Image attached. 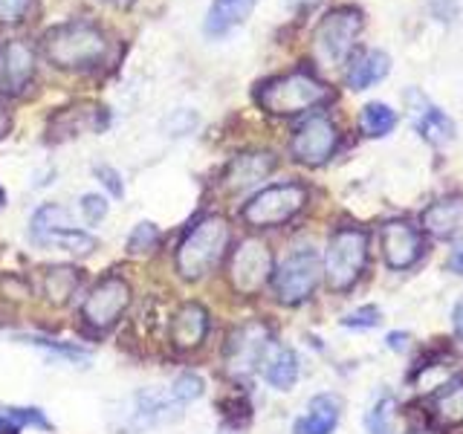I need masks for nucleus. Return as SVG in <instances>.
<instances>
[{
	"label": "nucleus",
	"instance_id": "obj_1",
	"mask_svg": "<svg viewBox=\"0 0 463 434\" xmlns=\"http://www.w3.org/2000/svg\"><path fill=\"white\" fill-rule=\"evenodd\" d=\"M41 52L58 70H96L110 61V38L93 24L70 21L43 33Z\"/></svg>",
	"mask_w": 463,
	"mask_h": 434
},
{
	"label": "nucleus",
	"instance_id": "obj_2",
	"mask_svg": "<svg viewBox=\"0 0 463 434\" xmlns=\"http://www.w3.org/2000/svg\"><path fill=\"white\" fill-rule=\"evenodd\" d=\"M232 241V229L229 221L221 214H206L185 231V238L177 246V255H174V264L177 272L185 281H200L221 264Z\"/></svg>",
	"mask_w": 463,
	"mask_h": 434
},
{
	"label": "nucleus",
	"instance_id": "obj_3",
	"mask_svg": "<svg viewBox=\"0 0 463 434\" xmlns=\"http://www.w3.org/2000/svg\"><path fill=\"white\" fill-rule=\"evenodd\" d=\"M330 99L333 90L310 70H293L287 76H275L255 90L258 108L269 116H298L304 110L327 105Z\"/></svg>",
	"mask_w": 463,
	"mask_h": 434
},
{
	"label": "nucleus",
	"instance_id": "obj_4",
	"mask_svg": "<svg viewBox=\"0 0 463 434\" xmlns=\"http://www.w3.org/2000/svg\"><path fill=\"white\" fill-rule=\"evenodd\" d=\"M368 235L362 229L345 226L333 231L325 250V278L330 289H351L368 267Z\"/></svg>",
	"mask_w": 463,
	"mask_h": 434
},
{
	"label": "nucleus",
	"instance_id": "obj_5",
	"mask_svg": "<svg viewBox=\"0 0 463 434\" xmlns=\"http://www.w3.org/2000/svg\"><path fill=\"white\" fill-rule=\"evenodd\" d=\"M304 206H307V188L301 183H279L258 192L243 206L241 217L252 229H275L293 221Z\"/></svg>",
	"mask_w": 463,
	"mask_h": 434
},
{
	"label": "nucleus",
	"instance_id": "obj_6",
	"mask_svg": "<svg viewBox=\"0 0 463 434\" xmlns=\"http://www.w3.org/2000/svg\"><path fill=\"white\" fill-rule=\"evenodd\" d=\"M362 33V12L354 6L330 9L313 33V50L322 64H345Z\"/></svg>",
	"mask_w": 463,
	"mask_h": 434
},
{
	"label": "nucleus",
	"instance_id": "obj_7",
	"mask_svg": "<svg viewBox=\"0 0 463 434\" xmlns=\"http://www.w3.org/2000/svg\"><path fill=\"white\" fill-rule=\"evenodd\" d=\"M318 281H322V264H318L316 252L310 250H298L289 255L284 264L272 272V289L275 298L281 304H304L313 293Z\"/></svg>",
	"mask_w": 463,
	"mask_h": 434
},
{
	"label": "nucleus",
	"instance_id": "obj_8",
	"mask_svg": "<svg viewBox=\"0 0 463 434\" xmlns=\"http://www.w3.org/2000/svg\"><path fill=\"white\" fill-rule=\"evenodd\" d=\"M130 304V284L119 275H108L101 278L90 293H87L84 304H81V322L101 333V330H110L119 316L125 313V307Z\"/></svg>",
	"mask_w": 463,
	"mask_h": 434
},
{
	"label": "nucleus",
	"instance_id": "obj_9",
	"mask_svg": "<svg viewBox=\"0 0 463 434\" xmlns=\"http://www.w3.org/2000/svg\"><path fill=\"white\" fill-rule=\"evenodd\" d=\"M336 148H339V130L322 113L304 119L296 127L293 139H289V154L301 165H325L336 154Z\"/></svg>",
	"mask_w": 463,
	"mask_h": 434
},
{
	"label": "nucleus",
	"instance_id": "obj_10",
	"mask_svg": "<svg viewBox=\"0 0 463 434\" xmlns=\"http://www.w3.org/2000/svg\"><path fill=\"white\" fill-rule=\"evenodd\" d=\"M272 275V252L264 241H243L229 258V281L241 296H252L269 281Z\"/></svg>",
	"mask_w": 463,
	"mask_h": 434
},
{
	"label": "nucleus",
	"instance_id": "obj_11",
	"mask_svg": "<svg viewBox=\"0 0 463 434\" xmlns=\"http://www.w3.org/2000/svg\"><path fill=\"white\" fill-rule=\"evenodd\" d=\"M269 347H272V336L264 325H258V322L243 325L226 347L229 373H235V376L252 373L258 365H264Z\"/></svg>",
	"mask_w": 463,
	"mask_h": 434
},
{
	"label": "nucleus",
	"instance_id": "obj_12",
	"mask_svg": "<svg viewBox=\"0 0 463 434\" xmlns=\"http://www.w3.org/2000/svg\"><path fill=\"white\" fill-rule=\"evenodd\" d=\"M383 255L391 269H409L417 264L420 255H423V238H420V231L405 221L385 223L383 226Z\"/></svg>",
	"mask_w": 463,
	"mask_h": 434
},
{
	"label": "nucleus",
	"instance_id": "obj_13",
	"mask_svg": "<svg viewBox=\"0 0 463 434\" xmlns=\"http://www.w3.org/2000/svg\"><path fill=\"white\" fill-rule=\"evenodd\" d=\"M35 79V50L26 41H9L0 50V90L24 93Z\"/></svg>",
	"mask_w": 463,
	"mask_h": 434
},
{
	"label": "nucleus",
	"instance_id": "obj_14",
	"mask_svg": "<svg viewBox=\"0 0 463 434\" xmlns=\"http://www.w3.org/2000/svg\"><path fill=\"white\" fill-rule=\"evenodd\" d=\"M275 168V156L267 151H252V154H241L235 156L223 171V188L226 192H243V188H252L260 180H267Z\"/></svg>",
	"mask_w": 463,
	"mask_h": 434
},
{
	"label": "nucleus",
	"instance_id": "obj_15",
	"mask_svg": "<svg viewBox=\"0 0 463 434\" xmlns=\"http://www.w3.org/2000/svg\"><path fill=\"white\" fill-rule=\"evenodd\" d=\"M209 333V310L203 304L188 301L174 313L171 318V342L180 351H192V347H200L203 339Z\"/></svg>",
	"mask_w": 463,
	"mask_h": 434
},
{
	"label": "nucleus",
	"instance_id": "obj_16",
	"mask_svg": "<svg viewBox=\"0 0 463 434\" xmlns=\"http://www.w3.org/2000/svg\"><path fill=\"white\" fill-rule=\"evenodd\" d=\"M339 411H342V402L336 397L318 394L310 400L307 411L296 420L293 434H333V429L339 423Z\"/></svg>",
	"mask_w": 463,
	"mask_h": 434
},
{
	"label": "nucleus",
	"instance_id": "obj_17",
	"mask_svg": "<svg viewBox=\"0 0 463 434\" xmlns=\"http://www.w3.org/2000/svg\"><path fill=\"white\" fill-rule=\"evenodd\" d=\"M258 0H212L209 14H206V35L221 38L241 26L252 14Z\"/></svg>",
	"mask_w": 463,
	"mask_h": 434
},
{
	"label": "nucleus",
	"instance_id": "obj_18",
	"mask_svg": "<svg viewBox=\"0 0 463 434\" xmlns=\"http://www.w3.org/2000/svg\"><path fill=\"white\" fill-rule=\"evenodd\" d=\"M463 221V197H443L423 212V229L434 238H452Z\"/></svg>",
	"mask_w": 463,
	"mask_h": 434
},
{
	"label": "nucleus",
	"instance_id": "obj_19",
	"mask_svg": "<svg viewBox=\"0 0 463 434\" xmlns=\"http://www.w3.org/2000/svg\"><path fill=\"white\" fill-rule=\"evenodd\" d=\"M431 420L443 429L463 426V380H452L438 388L431 402Z\"/></svg>",
	"mask_w": 463,
	"mask_h": 434
},
{
	"label": "nucleus",
	"instance_id": "obj_20",
	"mask_svg": "<svg viewBox=\"0 0 463 434\" xmlns=\"http://www.w3.org/2000/svg\"><path fill=\"white\" fill-rule=\"evenodd\" d=\"M388 55L385 52H362L356 61L351 64V70H347V87H354V90H365V87L383 81L388 76Z\"/></svg>",
	"mask_w": 463,
	"mask_h": 434
},
{
	"label": "nucleus",
	"instance_id": "obj_21",
	"mask_svg": "<svg viewBox=\"0 0 463 434\" xmlns=\"http://www.w3.org/2000/svg\"><path fill=\"white\" fill-rule=\"evenodd\" d=\"M264 376L272 388L289 391L298 380V359L289 347H275V351L264 359Z\"/></svg>",
	"mask_w": 463,
	"mask_h": 434
},
{
	"label": "nucleus",
	"instance_id": "obj_22",
	"mask_svg": "<svg viewBox=\"0 0 463 434\" xmlns=\"http://www.w3.org/2000/svg\"><path fill=\"white\" fill-rule=\"evenodd\" d=\"M81 284V275L76 267H50L43 272V296L52 304H67L70 296L76 293Z\"/></svg>",
	"mask_w": 463,
	"mask_h": 434
},
{
	"label": "nucleus",
	"instance_id": "obj_23",
	"mask_svg": "<svg viewBox=\"0 0 463 434\" xmlns=\"http://www.w3.org/2000/svg\"><path fill=\"white\" fill-rule=\"evenodd\" d=\"M414 125L420 130V137H423L426 142H431V145H446V142H452V137H455V125L440 108L420 110L414 116Z\"/></svg>",
	"mask_w": 463,
	"mask_h": 434
},
{
	"label": "nucleus",
	"instance_id": "obj_24",
	"mask_svg": "<svg viewBox=\"0 0 463 434\" xmlns=\"http://www.w3.org/2000/svg\"><path fill=\"white\" fill-rule=\"evenodd\" d=\"M397 125V113L391 110L383 101H371V105L362 108V116H359V127L362 134L371 137V139H380V137H388L391 130Z\"/></svg>",
	"mask_w": 463,
	"mask_h": 434
},
{
	"label": "nucleus",
	"instance_id": "obj_25",
	"mask_svg": "<svg viewBox=\"0 0 463 434\" xmlns=\"http://www.w3.org/2000/svg\"><path fill=\"white\" fill-rule=\"evenodd\" d=\"M67 226H72L70 212L47 203V206H41L33 214V241L43 243V238H47V235H52V231H58V229H67Z\"/></svg>",
	"mask_w": 463,
	"mask_h": 434
},
{
	"label": "nucleus",
	"instance_id": "obj_26",
	"mask_svg": "<svg viewBox=\"0 0 463 434\" xmlns=\"http://www.w3.org/2000/svg\"><path fill=\"white\" fill-rule=\"evenodd\" d=\"M43 246H61V250L67 252H93L96 250V238L90 235V231H81L76 226H67V229H58L52 231V235L43 238Z\"/></svg>",
	"mask_w": 463,
	"mask_h": 434
},
{
	"label": "nucleus",
	"instance_id": "obj_27",
	"mask_svg": "<svg viewBox=\"0 0 463 434\" xmlns=\"http://www.w3.org/2000/svg\"><path fill=\"white\" fill-rule=\"evenodd\" d=\"M397 420H400L397 402L394 400H383V402H376V409L371 411L368 423H371V431L373 434H409V431L400 429Z\"/></svg>",
	"mask_w": 463,
	"mask_h": 434
},
{
	"label": "nucleus",
	"instance_id": "obj_28",
	"mask_svg": "<svg viewBox=\"0 0 463 434\" xmlns=\"http://www.w3.org/2000/svg\"><path fill=\"white\" fill-rule=\"evenodd\" d=\"M156 243H159V226L148 223V221H142L134 231L128 235V252H134V255H145V252H154L156 250Z\"/></svg>",
	"mask_w": 463,
	"mask_h": 434
},
{
	"label": "nucleus",
	"instance_id": "obj_29",
	"mask_svg": "<svg viewBox=\"0 0 463 434\" xmlns=\"http://www.w3.org/2000/svg\"><path fill=\"white\" fill-rule=\"evenodd\" d=\"M203 394V380L197 373H180L177 380L171 382V391H168V397L177 402V405H185V402H192Z\"/></svg>",
	"mask_w": 463,
	"mask_h": 434
},
{
	"label": "nucleus",
	"instance_id": "obj_30",
	"mask_svg": "<svg viewBox=\"0 0 463 434\" xmlns=\"http://www.w3.org/2000/svg\"><path fill=\"white\" fill-rule=\"evenodd\" d=\"M4 420L18 431L21 426H41V429H50L47 417H43L38 409H6L4 411Z\"/></svg>",
	"mask_w": 463,
	"mask_h": 434
},
{
	"label": "nucleus",
	"instance_id": "obj_31",
	"mask_svg": "<svg viewBox=\"0 0 463 434\" xmlns=\"http://www.w3.org/2000/svg\"><path fill=\"white\" fill-rule=\"evenodd\" d=\"M197 127V113L194 110H177L165 119V130L171 137H185Z\"/></svg>",
	"mask_w": 463,
	"mask_h": 434
},
{
	"label": "nucleus",
	"instance_id": "obj_32",
	"mask_svg": "<svg viewBox=\"0 0 463 434\" xmlns=\"http://www.w3.org/2000/svg\"><path fill=\"white\" fill-rule=\"evenodd\" d=\"M35 0H0V24H21Z\"/></svg>",
	"mask_w": 463,
	"mask_h": 434
},
{
	"label": "nucleus",
	"instance_id": "obj_33",
	"mask_svg": "<svg viewBox=\"0 0 463 434\" xmlns=\"http://www.w3.org/2000/svg\"><path fill=\"white\" fill-rule=\"evenodd\" d=\"M33 344H41V347H47V351H52V354H58V356H64L67 362H87L90 356H87V351H81V347H76V344H58V342H52V339H29Z\"/></svg>",
	"mask_w": 463,
	"mask_h": 434
},
{
	"label": "nucleus",
	"instance_id": "obj_34",
	"mask_svg": "<svg viewBox=\"0 0 463 434\" xmlns=\"http://www.w3.org/2000/svg\"><path fill=\"white\" fill-rule=\"evenodd\" d=\"M79 203H81V214H84L87 223H99L101 217L108 214V206H110V203L105 197H99V194H84Z\"/></svg>",
	"mask_w": 463,
	"mask_h": 434
},
{
	"label": "nucleus",
	"instance_id": "obj_35",
	"mask_svg": "<svg viewBox=\"0 0 463 434\" xmlns=\"http://www.w3.org/2000/svg\"><path fill=\"white\" fill-rule=\"evenodd\" d=\"M380 325V310L376 307H362L351 316H345V327H376Z\"/></svg>",
	"mask_w": 463,
	"mask_h": 434
},
{
	"label": "nucleus",
	"instance_id": "obj_36",
	"mask_svg": "<svg viewBox=\"0 0 463 434\" xmlns=\"http://www.w3.org/2000/svg\"><path fill=\"white\" fill-rule=\"evenodd\" d=\"M96 177L101 180V185H108V192H110V197H122V180H119V174H116L113 168H108V165H99L96 168Z\"/></svg>",
	"mask_w": 463,
	"mask_h": 434
},
{
	"label": "nucleus",
	"instance_id": "obj_37",
	"mask_svg": "<svg viewBox=\"0 0 463 434\" xmlns=\"http://www.w3.org/2000/svg\"><path fill=\"white\" fill-rule=\"evenodd\" d=\"M449 269L463 275V246H458V250L452 252V258H449Z\"/></svg>",
	"mask_w": 463,
	"mask_h": 434
},
{
	"label": "nucleus",
	"instance_id": "obj_38",
	"mask_svg": "<svg viewBox=\"0 0 463 434\" xmlns=\"http://www.w3.org/2000/svg\"><path fill=\"white\" fill-rule=\"evenodd\" d=\"M9 127H12V116L4 108H0V139L9 134Z\"/></svg>",
	"mask_w": 463,
	"mask_h": 434
},
{
	"label": "nucleus",
	"instance_id": "obj_39",
	"mask_svg": "<svg viewBox=\"0 0 463 434\" xmlns=\"http://www.w3.org/2000/svg\"><path fill=\"white\" fill-rule=\"evenodd\" d=\"M455 330H458V336L463 339V301L455 307Z\"/></svg>",
	"mask_w": 463,
	"mask_h": 434
},
{
	"label": "nucleus",
	"instance_id": "obj_40",
	"mask_svg": "<svg viewBox=\"0 0 463 434\" xmlns=\"http://www.w3.org/2000/svg\"><path fill=\"white\" fill-rule=\"evenodd\" d=\"M402 339H405V333H397V336L391 333V336H388V344H391V347H402Z\"/></svg>",
	"mask_w": 463,
	"mask_h": 434
},
{
	"label": "nucleus",
	"instance_id": "obj_41",
	"mask_svg": "<svg viewBox=\"0 0 463 434\" xmlns=\"http://www.w3.org/2000/svg\"><path fill=\"white\" fill-rule=\"evenodd\" d=\"M105 4H110V6H116V9H128L134 0H105Z\"/></svg>",
	"mask_w": 463,
	"mask_h": 434
},
{
	"label": "nucleus",
	"instance_id": "obj_42",
	"mask_svg": "<svg viewBox=\"0 0 463 434\" xmlns=\"http://www.w3.org/2000/svg\"><path fill=\"white\" fill-rule=\"evenodd\" d=\"M12 431H14V429H12V426L6 423V420H4V414H0V434H12Z\"/></svg>",
	"mask_w": 463,
	"mask_h": 434
},
{
	"label": "nucleus",
	"instance_id": "obj_43",
	"mask_svg": "<svg viewBox=\"0 0 463 434\" xmlns=\"http://www.w3.org/2000/svg\"><path fill=\"white\" fill-rule=\"evenodd\" d=\"M409 434H431V431H409Z\"/></svg>",
	"mask_w": 463,
	"mask_h": 434
},
{
	"label": "nucleus",
	"instance_id": "obj_44",
	"mask_svg": "<svg viewBox=\"0 0 463 434\" xmlns=\"http://www.w3.org/2000/svg\"><path fill=\"white\" fill-rule=\"evenodd\" d=\"M0 206H4V192H0Z\"/></svg>",
	"mask_w": 463,
	"mask_h": 434
}]
</instances>
